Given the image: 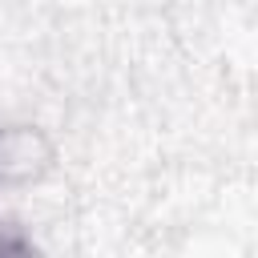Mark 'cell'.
Here are the masks:
<instances>
[{"mask_svg": "<svg viewBox=\"0 0 258 258\" xmlns=\"http://www.w3.org/2000/svg\"><path fill=\"white\" fill-rule=\"evenodd\" d=\"M12 250H16V254H20V250H32V242H28L24 234H16L12 226H4V230H0V254H12Z\"/></svg>", "mask_w": 258, "mask_h": 258, "instance_id": "1", "label": "cell"}, {"mask_svg": "<svg viewBox=\"0 0 258 258\" xmlns=\"http://www.w3.org/2000/svg\"><path fill=\"white\" fill-rule=\"evenodd\" d=\"M0 185H4V181H0Z\"/></svg>", "mask_w": 258, "mask_h": 258, "instance_id": "2", "label": "cell"}]
</instances>
